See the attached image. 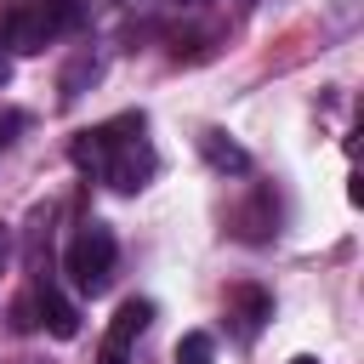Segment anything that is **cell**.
<instances>
[{
    "label": "cell",
    "mask_w": 364,
    "mask_h": 364,
    "mask_svg": "<svg viewBox=\"0 0 364 364\" xmlns=\"http://www.w3.org/2000/svg\"><path fill=\"white\" fill-rule=\"evenodd\" d=\"M40 318H46V324H51V336H63V341L80 330V313H74V307H68L51 284H40Z\"/></svg>",
    "instance_id": "obj_6"
},
{
    "label": "cell",
    "mask_w": 364,
    "mask_h": 364,
    "mask_svg": "<svg viewBox=\"0 0 364 364\" xmlns=\"http://www.w3.org/2000/svg\"><path fill=\"white\" fill-rule=\"evenodd\" d=\"M6 80H11V63H6V51H0V85H6Z\"/></svg>",
    "instance_id": "obj_10"
},
{
    "label": "cell",
    "mask_w": 364,
    "mask_h": 364,
    "mask_svg": "<svg viewBox=\"0 0 364 364\" xmlns=\"http://www.w3.org/2000/svg\"><path fill=\"white\" fill-rule=\"evenodd\" d=\"M296 364H313V358H296Z\"/></svg>",
    "instance_id": "obj_11"
},
{
    "label": "cell",
    "mask_w": 364,
    "mask_h": 364,
    "mask_svg": "<svg viewBox=\"0 0 364 364\" xmlns=\"http://www.w3.org/2000/svg\"><path fill=\"white\" fill-rule=\"evenodd\" d=\"M23 125H28V114H17V108H6V114H0V148H6V142H11V136H17Z\"/></svg>",
    "instance_id": "obj_9"
},
{
    "label": "cell",
    "mask_w": 364,
    "mask_h": 364,
    "mask_svg": "<svg viewBox=\"0 0 364 364\" xmlns=\"http://www.w3.org/2000/svg\"><path fill=\"white\" fill-rule=\"evenodd\" d=\"M74 159H80L85 171H97V176H102L108 188H119V193H136V188L154 176V148H148L136 114L108 119V125L74 136Z\"/></svg>",
    "instance_id": "obj_1"
},
{
    "label": "cell",
    "mask_w": 364,
    "mask_h": 364,
    "mask_svg": "<svg viewBox=\"0 0 364 364\" xmlns=\"http://www.w3.org/2000/svg\"><path fill=\"white\" fill-rule=\"evenodd\" d=\"M148 318H154V307L148 301H119V313H114V324H108V341H102V358L97 364H125V353H131V341L148 330Z\"/></svg>",
    "instance_id": "obj_4"
},
{
    "label": "cell",
    "mask_w": 364,
    "mask_h": 364,
    "mask_svg": "<svg viewBox=\"0 0 364 364\" xmlns=\"http://www.w3.org/2000/svg\"><path fill=\"white\" fill-rule=\"evenodd\" d=\"M228 318L239 324V336H256L267 318H273V296L262 284H233L228 290Z\"/></svg>",
    "instance_id": "obj_5"
},
{
    "label": "cell",
    "mask_w": 364,
    "mask_h": 364,
    "mask_svg": "<svg viewBox=\"0 0 364 364\" xmlns=\"http://www.w3.org/2000/svg\"><path fill=\"white\" fill-rule=\"evenodd\" d=\"M199 148H205V159H210L216 171H245V165H250V159H245V148H239V142H228L222 131H205V136H199Z\"/></svg>",
    "instance_id": "obj_7"
},
{
    "label": "cell",
    "mask_w": 364,
    "mask_h": 364,
    "mask_svg": "<svg viewBox=\"0 0 364 364\" xmlns=\"http://www.w3.org/2000/svg\"><path fill=\"white\" fill-rule=\"evenodd\" d=\"M114 262H119V245H114V233H108L102 222H91V228L68 245V256H63L68 284H74L80 296H102L108 279H114Z\"/></svg>",
    "instance_id": "obj_3"
},
{
    "label": "cell",
    "mask_w": 364,
    "mask_h": 364,
    "mask_svg": "<svg viewBox=\"0 0 364 364\" xmlns=\"http://www.w3.org/2000/svg\"><path fill=\"white\" fill-rule=\"evenodd\" d=\"M210 353H216V347H210L205 330H188V336L176 341V364H210Z\"/></svg>",
    "instance_id": "obj_8"
},
{
    "label": "cell",
    "mask_w": 364,
    "mask_h": 364,
    "mask_svg": "<svg viewBox=\"0 0 364 364\" xmlns=\"http://www.w3.org/2000/svg\"><path fill=\"white\" fill-rule=\"evenodd\" d=\"M74 23H80L74 0H6L0 6V40L11 51H46Z\"/></svg>",
    "instance_id": "obj_2"
}]
</instances>
